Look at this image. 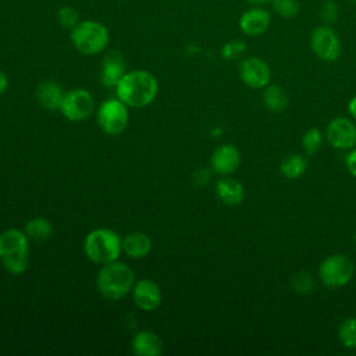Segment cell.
I'll use <instances>...</instances> for the list:
<instances>
[{
	"mask_svg": "<svg viewBox=\"0 0 356 356\" xmlns=\"http://www.w3.org/2000/svg\"><path fill=\"white\" fill-rule=\"evenodd\" d=\"M8 88V78L7 75L0 70V96L7 90Z\"/></svg>",
	"mask_w": 356,
	"mask_h": 356,
	"instance_id": "4dcf8cb0",
	"label": "cell"
},
{
	"mask_svg": "<svg viewBox=\"0 0 356 356\" xmlns=\"http://www.w3.org/2000/svg\"><path fill=\"white\" fill-rule=\"evenodd\" d=\"M246 51V44L242 40H229L221 47V56L225 60H236Z\"/></svg>",
	"mask_w": 356,
	"mask_h": 356,
	"instance_id": "83f0119b",
	"label": "cell"
},
{
	"mask_svg": "<svg viewBox=\"0 0 356 356\" xmlns=\"http://www.w3.org/2000/svg\"><path fill=\"white\" fill-rule=\"evenodd\" d=\"M325 136L334 149H352L356 145V124L346 117H337L327 125Z\"/></svg>",
	"mask_w": 356,
	"mask_h": 356,
	"instance_id": "8fae6325",
	"label": "cell"
},
{
	"mask_svg": "<svg viewBox=\"0 0 356 356\" xmlns=\"http://www.w3.org/2000/svg\"><path fill=\"white\" fill-rule=\"evenodd\" d=\"M125 72V61L120 51L111 50L103 57L100 68V81L104 86L115 88Z\"/></svg>",
	"mask_w": 356,
	"mask_h": 356,
	"instance_id": "5bb4252c",
	"label": "cell"
},
{
	"mask_svg": "<svg viewBox=\"0 0 356 356\" xmlns=\"http://www.w3.org/2000/svg\"><path fill=\"white\" fill-rule=\"evenodd\" d=\"M323 145V134L318 128H309L302 136V147L306 154H316Z\"/></svg>",
	"mask_w": 356,
	"mask_h": 356,
	"instance_id": "cb8c5ba5",
	"label": "cell"
},
{
	"mask_svg": "<svg viewBox=\"0 0 356 356\" xmlns=\"http://www.w3.org/2000/svg\"><path fill=\"white\" fill-rule=\"evenodd\" d=\"M57 21L65 29H72L79 22L78 11L71 6H63L57 11Z\"/></svg>",
	"mask_w": 356,
	"mask_h": 356,
	"instance_id": "4316f807",
	"label": "cell"
},
{
	"mask_svg": "<svg viewBox=\"0 0 356 356\" xmlns=\"http://www.w3.org/2000/svg\"><path fill=\"white\" fill-rule=\"evenodd\" d=\"M241 164L239 150L229 143L218 146L211 154V167L221 175H229L236 171Z\"/></svg>",
	"mask_w": 356,
	"mask_h": 356,
	"instance_id": "9a60e30c",
	"label": "cell"
},
{
	"mask_svg": "<svg viewBox=\"0 0 356 356\" xmlns=\"http://www.w3.org/2000/svg\"><path fill=\"white\" fill-rule=\"evenodd\" d=\"M345 165L352 177L356 178V149L352 147L349 154L345 157Z\"/></svg>",
	"mask_w": 356,
	"mask_h": 356,
	"instance_id": "f546056e",
	"label": "cell"
},
{
	"mask_svg": "<svg viewBox=\"0 0 356 356\" xmlns=\"http://www.w3.org/2000/svg\"><path fill=\"white\" fill-rule=\"evenodd\" d=\"M64 93L65 92H63V88L57 82L43 81L38 85L35 96H36L38 103L43 108H46L49 111H56V110H60Z\"/></svg>",
	"mask_w": 356,
	"mask_h": 356,
	"instance_id": "e0dca14e",
	"label": "cell"
},
{
	"mask_svg": "<svg viewBox=\"0 0 356 356\" xmlns=\"http://www.w3.org/2000/svg\"><path fill=\"white\" fill-rule=\"evenodd\" d=\"M241 81L252 89H264L271 79L268 64L260 57H246L239 64Z\"/></svg>",
	"mask_w": 356,
	"mask_h": 356,
	"instance_id": "30bf717a",
	"label": "cell"
},
{
	"mask_svg": "<svg viewBox=\"0 0 356 356\" xmlns=\"http://www.w3.org/2000/svg\"><path fill=\"white\" fill-rule=\"evenodd\" d=\"M310 47L317 58L332 63L341 54V40L331 25L321 24L316 26L310 35Z\"/></svg>",
	"mask_w": 356,
	"mask_h": 356,
	"instance_id": "ba28073f",
	"label": "cell"
},
{
	"mask_svg": "<svg viewBox=\"0 0 356 356\" xmlns=\"http://www.w3.org/2000/svg\"><path fill=\"white\" fill-rule=\"evenodd\" d=\"M289 102L286 90L280 85H267L263 90V104L273 113L282 111Z\"/></svg>",
	"mask_w": 356,
	"mask_h": 356,
	"instance_id": "ffe728a7",
	"label": "cell"
},
{
	"mask_svg": "<svg viewBox=\"0 0 356 356\" xmlns=\"http://www.w3.org/2000/svg\"><path fill=\"white\" fill-rule=\"evenodd\" d=\"M245 1L252 4V6H266V4L271 3L273 0H245Z\"/></svg>",
	"mask_w": 356,
	"mask_h": 356,
	"instance_id": "d6a6232c",
	"label": "cell"
},
{
	"mask_svg": "<svg viewBox=\"0 0 356 356\" xmlns=\"http://www.w3.org/2000/svg\"><path fill=\"white\" fill-rule=\"evenodd\" d=\"M355 274L353 260L343 253H334L327 256L318 266L320 281L331 289L345 286Z\"/></svg>",
	"mask_w": 356,
	"mask_h": 356,
	"instance_id": "8992f818",
	"label": "cell"
},
{
	"mask_svg": "<svg viewBox=\"0 0 356 356\" xmlns=\"http://www.w3.org/2000/svg\"><path fill=\"white\" fill-rule=\"evenodd\" d=\"M338 338L345 348L356 349V317H349L339 324Z\"/></svg>",
	"mask_w": 356,
	"mask_h": 356,
	"instance_id": "603a6c76",
	"label": "cell"
},
{
	"mask_svg": "<svg viewBox=\"0 0 356 356\" xmlns=\"http://www.w3.org/2000/svg\"><path fill=\"white\" fill-rule=\"evenodd\" d=\"M273 11L284 19L295 18L300 13V4L298 0H273Z\"/></svg>",
	"mask_w": 356,
	"mask_h": 356,
	"instance_id": "d4e9b609",
	"label": "cell"
},
{
	"mask_svg": "<svg viewBox=\"0 0 356 356\" xmlns=\"http://www.w3.org/2000/svg\"><path fill=\"white\" fill-rule=\"evenodd\" d=\"M134 303L143 312H153L161 305V289L160 286L147 278L135 281L132 288Z\"/></svg>",
	"mask_w": 356,
	"mask_h": 356,
	"instance_id": "4fadbf2b",
	"label": "cell"
},
{
	"mask_svg": "<svg viewBox=\"0 0 356 356\" xmlns=\"http://www.w3.org/2000/svg\"><path fill=\"white\" fill-rule=\"evenodd\" d=\"M132 352L138 356H157L163 353V339L153 331L142 330L132 338Z\"/></svg>",
	"mask_w": 356,
	"mask_h": 356,
	"instance_id": "2e32d148",
	"label": "cell"
},
{
	"mask_svg": "<svg viewBox=\"0 0 356 356\" xmlns=\"http://www.w3.org/2000/svg\"><path fill=\"white\" fill-rule=\"evenodd\" d=\"M271 14L263 6H252L245 10L238 21L239 29L246 36H260L270 28Z\"/></svg>",
	"mask_w": 356,
	"mask_h": 356,
	"instance_id": "7c38bea8",
	"label": "cell"
},
{
	"mask_svg": "<svg viewBox=\"0 0 356 356\" xmlns=\"http://www.w3.org/2000/svg\"><path fill=\"white\" fill-rule=\"evenodd\" d=\"M60 111L72 122L83 121L95 111V99L86 89L78 88L68 90L64 93Z\"/></svg>",
	"mask_w": 356,
	"mask_h": 356,
	"instance_id": "9c48e42d",
	"label": "cell"
},
{
	"mask_svg": "<svg viewBox=\"0 0 356 356\" xmlns=\"http://www.w3.org/2000/svg\"><path fill=\"white\" fill-rule=\"evenodd\" d=\"M135 285V274L122 261L103 264L96 277V286L100 295L108 300H121Z\"/></svg>",
	"mask_w": 356,
	"mask_h": 356,
	"instance_id": "7a4b0ae2",
	"label": "cell"
},
{
	"mask_svg": "<svg viewBox=\"0 0 356 356\" xmlns=\"http://www.w3.org/2000/svg\"><path fill=\"white\" fill-rule=\"evenodd\" d=\"M355 242H356V232H355Z\"/></svg>",
	"mask_w": 356,
	"mask_h": 356,
	"instance_id": "e575fe53",
	"label": "cell"
},
{
	"mask_svg": "<svg viewBox=\"0 0 356 356\" xmlns=\"http://www.w3.org/2000/svg\"><path fill=\"white\" fill-rule=\"evenodd\" d=\"M97 124L100 129L111 136L122 134L129 121L128 106L117 99H108L103 102L97 108Z\"/></svg>",
	"mask_w": 356,
	"mask_h": 356,
	"instance_id": "52a82bcc",
	"label": "cell"
},
{
	"mask_svg": "<svg viewBox=\"0 0 356 356\" xmlns=\"http://www.w3.org/2000/svg\"><path fill=\"white\" fill-rule=\"evenodd\" d=\"M306 168H307V161L300 154H289L280 164L281 174L288 179L300 178L305 174Z\"/></svg>",
	"mask_w": 356,
	"mask_h": 356,
	"instance_id": "7402d4cb",
	"label": "cell"
},
{
	"mask_svg": "<svg viewBox=\"0 0 356 356\" xmlns=\"http://www.w3.org/2000/svg\"><path fill=\"white\" fill-rule=\"evenodd\" d=\"M83 250L89 260L103 266L118 260L122 252V239L110 228H96L86 235Z\"/></svg>",
	"mask_w": 356,
	"mask_h": 356,
	"instance_id": "277c9868",
	"label": "cell"
},
{
	"mask_svg": "<svg viewBox=\"0 0 356 356\" xmlns=\"http://www.w3.org/2000/svg\"><path fill=\"white\" fill-rule=\"evenodd\" d=\"M24 232L35 242H44L53 235V225L47 218L35 217L25 224Z\"/></svg>",
	"mask_w": 356,
	"mask_h": 356,
	"instance_id": "44dd1931",
	"label": "cell"
},
{
	"mask_svg": "<svg viewBox=\"0 0 356 356\" xmlns=\"http://www.w3.org/2000/svg\"><path fill=\"white\" fill-rule=\"evenodd\" d=\"M24 231L8 228L0 234V261L11 274H22L29 266V245Z\"/></svg>",
	"mask_w": 356,
	"mask_h": 356,
	"instance_id": "3957f363",
	"label": "cell"
},
{
	"mask_svg": "<svg viewBox=\"0 0 356 356\" xmlns=\"http://www.w3.org/2000/svg\"><path fill=\"white\" fill-rule=\"evenodd\" d=\"M117 97L128 107L140 108L149 106L157 96L156 76L145 70H132L124 74L115 86Z\"/></svg>",
	"mask_w": 356,
	"mask_h": 356,
	"instance_id": "6da1fadb",
	"label": "cell"
},
{
	"mask_svg": "<svg viewBox=\"0 0 356 356\" xmlns=\"http://www.w3.org/2000/svg\"><path fill=\"white\" fill-rule=\"evenodd\" d=\"M71 42L74 47L85 56H96L106 50L110 42V33L104 24L93 19L78 22L71 29Z\"/></svg>",
	"mask_w": 356,
	"mask_h": 356,
	"instance_id": "5b68a950",
	"label": "cell"
},
{
	"mask_svg": "<svg viewBox=\"0 0 356 356\" xmlns=\"http://www.w3.org/2000/svg\"><path fill=\"white\" fill-rule=\"evenodd\" d=\"M348 110H349V114L356 120V96H353L349 103H348Z\"/></svg>",
	"mask_w": 356,
	"mask_h": 356,
	"instance_id": "1f68e13d",
	"label": "cell"
},
{
	"mask_svg": "<svg viewBox=\"0 0 356 356\" xmlns=\"http://www.w3.org/2000/svg\"><path fill=\"white\" fill-rule=\"evenodd\" d=\"M291 285L296 292L309 293L314 288V281L307 273H298L291 278Z\"/></svg>",
	"mask_w": 356,
	"mask_h": 356,
	"instance_id": "f1b7e54d",
	"label": "cell"
},
{
	"mask_svg": "<svg viewBox=\"0 0 356 356\" xmlns=\"http://www.w3.org/2000/svg\"><path fill=\"white\" fill-rule=\"evenodd\" d=\"M318 17L323 21V24L331 25L334 24L339 17V6L334 0H325L321 3L318 8Z\"/></svg>",
	"mask_w": 356,
	"mask_h": 356,
	"instance_id": "484cf974",
	"label": "cell"
},
{
	"mask_svg": "<svg viewBox=\"0 0 356 356\" xmlns=\"http://www.w3.org/2000/svg\"><path fill=\"white\" fill-rule=\"evenodd\" d=\"M152 250V239L140 231L128 234L122 239V252L131 259H143Z\"/></svg>",
	"mask_w": 356,
	"mask_h": 356,
	"instance_id": "ac0fdd59",
	"label": "cell"
},
{
	"mask_svg": "<svg viewBox=\"0 0 356 356\" xmlns=\"http://www.w3.org/2000/svg\"><path fill=\"white\" fill-rule=\"evenodd\" d=\"M349 3H356V0H348Z\"/></svg>",
	"mask_w": 356,
	"mask_h": 356,
	"instance_id": "836d02e7",
	"label": "cell"
},
{
	"mask_svg": "<svg viewBox=\"0 0 356 356\" xmlns=\"http://www.w3.org/2000/svg\"><path fill=\"white\" fill-rule=\"evenodd\" d=\"M217 197L227 206H238L245 196L243 185L234 178H221L216 185Z\"/></svg>",
	"mask_w": 356,
	"mask_h": 356,
	"instance_id": "d6986e66",
	"label": "cell"
}]
</instances>
